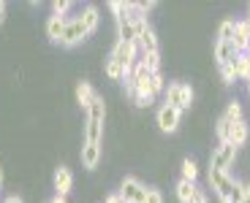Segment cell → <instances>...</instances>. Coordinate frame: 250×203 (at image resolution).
Returning <instances> with one entry per match:
<instances>
[{
  "mask_svg": "<svg viewBox=\"0 0 250 203\" xmlns=\"http://www.w3.org/2000/svg\"><path fill=\"white\" fill-rule=\"evenodd\" d=\"M220 76H223V84H234V79H237L231 65H220Z\"/></svg>",
  "mask_w": 250,
  "mask_h": 203,
  "instance_id": "4316f807",
  "label": "cell"
},
{
  "mask_svg": "<svg viewBox=\"0 0 250 203\" xmlns=\"http://www.w3.org/2000/svg\"><path fill=\"white\" fill-rule=\"evenodd\" d=\"M144 203H163V195L158 190H147V201Z\"/></svg>",
  "mask_w": 250,
  "mask_h": 203,
  "instance_id": "f546056e",
  "label": "cell"
},
{
  "mask_svg": "<svg viewBox=\"0 0 250 203\" xmlns=\"http://www.w3.org/2000/svg\"><path fill=\"white\" fill-rule=\"evenodd\" d=\"M248 90H250V79H248Z\"/></svg>",
  "mask_w": 250,
  "mask_h": 203,
  "instance_id": "ab89813d",
  "label": "cell"
},
{
  "mask_svg": "<svg viewBox=\"0 0 250 203\" xmlns=\"http://www.w3.org/2000/svg\"><path fill=\"white\" fill-rule=\"evenodd\" d=\"M237 57H239V52L234 49L231 41H218L215 43V60H218V65H231Z\"/></svg>",
  "mask_w": 250,
  "mask_h": 203,
  "instance_id": "30bf717a",
  "label": "cell"
},
{
  "mask_svg": "<svg viewBox=\"0 0 250 203\" xmlns=\"http://www.w3.org/2000/svg\"><path fill=\"white\" fill-rule=\"evenodd\" d=\"M0 185H3V171H0Z\"/></svg>",
  "mask_w": 250,
  "mask_h": 203,
  "instance_id": "74e56055",
  "label": "cell"
},
{
  "mask_svg": "<svg viewBox=\"0 0 250 203\" xmlns=\"http://www.w3.org/2000/svg\"><path fill=\"white\" fill-rule=\"evenodd\" d=\"M52 8H55V17H65V11L71 8V3H68V0H55Z\"/></svg>",
  "mask_w": 250,
  "mask_h": 203,
  "instance_id": "83f0119b",
  "label": "cell"
},
{
  "mask_svg": "<svg viewBox=\"0 0 250 203\" xmlns=\"http://www.w3.org/2000/svg\"><path fill=\"white\" fill-rule=\"evenodd\" d=\"M215 133H218L220 144H229V133H231V122L226 117H220L218 122H215Z\"/></svg>",
  "mask_w": 250,
  "mask_h": 203,
  "instance_id": "cb8c5ba5",
  "label": "cell"
},
{
  "mask_svg": "<svg viewBox=\"0 0 250 203\" xmlns=\"http://www.w3.org/2000/svg\"><path fill=\"white\" fill-rule=\"evenodd\" d=\"M231 43H234V49H237L239 55L248 49V43H250V25L248 22H237V30H234Z\"/></svg>",
  "mask_w": 250,
  "mask_h": 203,
  "instance_id": "5bb4252c",
  "label": "cell"
},
{
  "mask_svg": "<svg viewBox=\"0 0 250 203\" xmlns=\"http://www.w3.org/2000/svg\"><path fill=\"white\" fill-rule=\"evenodd\" d=\"M245 141H248V125H245V119H239V122H231L229 144H234V147H242Z\"/></svg>",
  "mask_w": 250,
  "mask_h": 203,
  "instance_id": "ac0fdd59",
  "label": "cell"
},
{
  "mask_svg": "<svg viewBox=\"0 0 250 203\" xmlns=\"http://www.w3.org/2000/svg\"><path fill=\"white\" fill-rule=\"evenodd\" d=\"M98 160H101V144H87L84 141V147H82V166L95 168Z\"/></svg>",
  "mask_w": 250,
  "mask_h": 203,
  "instance_id": "9a60e30c",
  "label": "cell"
},
{
  "mask_svg": "<svg viewBox=\"0 0 250 203\" xmlns=\"http://www.w3.org/2000/svg\"><path fill=\"white\" fill-rule=\"evenodd\" d=\"M196 176H199L196 163L190 160V157H185V160H182V179H185V182H196Z\"/></svg>",
  "mask_w": 250,
  "mask_h": 203,
  "instance_id": "d4e9b609",
  "label": "cell"
},
{
  "mask_svg": "<svg viewBox=\"0 0 250 203\" xmlns=\"http://www.w3.org/2000/svg\"><path fill=\"white\" fill-rule=\"evenodd\" d=\"M223 117L229 119V122H239V119H242V106H239L237 100H231V103H229V109H226Z\"/></svg>",
  "mask_w": 250,
  "mask_h": 203,
  "instance_id": "484cf974",
  "label": "cell"
},
{
  "mask_svg": "<svg viewBox=\"0 0 250 203\" xmlns=\"http://www.w3.org/2000/svg\"><path fill=\"white\" fill-rule=\"evenodd\" d=\"M79 17H82V22H84V30H87V36L98 30L101 17H98V8H95V6H84V11H82Z\"/></svg>",
  "mask_w": 250,
  "mask_h": 203,
  "instance_id": "e0dca14e",
  "label": "cell"
},
{
  "mask_svg": "<svg viewBox=\"0 0 250 203\" xmlns=\"http://www.w3.org/2000/svg\"><path fill=\"white\" fill-rule=\"evenodd\" d=\"M65 22H68L65 17H55V14H52V17L46 19V36H49V41L60 43L62 33H65Z\"/></svg>",
  "mask_w": 250,
  "mask_h": 203,
  "instance_id": "4fadbf2b",
  "label": "cell"
},
{
  "mask_svg": "<svg viewBox=\"0 0 250 203\" xmlns=\"http://www.w3.org/2000/svg\"><path fill=\"white\" fill-rule=\"evenodd\" d=\"M87 38V30H84V22H82V17H74L65 22V33H62L60 43L62 46H76V43H82Z\"/></svg>",
  "mask_w": 250,
  "mask_h": 203,
  "instance_id": "52a82bcc",
  "label": "cell"
},
{
  "mask_svg": "<svg viewBox=\"0 0 250 203\" xmlns=\"http://www.w3.org/2000/svg\"><path fill=\"white\" fill-rule=\"evenodd\" d=\"M220 203H231V201H220Z\"/></svg>",
  "mask_w": 250,
  "mask_h": 203,
  "instance_id": "f35d334b",
  "label": "cell"
},
{
  "mask_svg": "<svg viewBox=\"0 0 250 203\" xmlns=\"http://www.w3.org/2000/svg\"><path fill=\"white\" fill-rule=\"evenodd\" d=\"M242 55H248V57H250V43H248V49H245V52H242Z\"/></svg>",
  "mask_w": 250,
  "mask_h": 203,
  "instance_id": "8d00e7d4",
  "label": "cell"
},
{
  "mask_svg": "<svg viewBox=\"0 0 250 203\" xmlns=\"http://www.w3.org/2000/svg\"><path fill=\"white\" fill-rule=\"evenodd\" d=\"M120 195H123L128 203H144V201H147V187H144L142 182H139V179L128 176V179H123Z\"/></svg>",
  "mask_w": 250,
  "mask_h": 203,
  "instance_id": "ba28073f",
  "label": "cell"
},
{
  "mask_svg": "<svg viewBox=\"0 0 250 203\" xmlns=\"http://www.w3.org/2000/svg\"><path fill=\"white\" fill-rule=\"evenodd\" d=\"M109 8L114 11V19H123V17H128V14L133 11L128 0H112V3H109Z\"/></svg>",
  "mask_w": 250,
  "mask_h": 203,
  "instance_id": "603a6c76",
  "label": "cell"
},
{
  "mask_svg": "<svg viewBox=\"0 0 250 203\" xmlns=\"http://www.w3.org/2000/svg\"><path fill=\"white\" fill-rule=\"evenodd\" d=\"M190 203H207V195H204V192H196V195H193V201H190Z\"/></svg>",
  "mask_w": 250,
  "mask_h": 203,
  "instance_id": "1f68e13d",
  "label": "cell"
},
{
  "mask_svg": "<svg viewBox=\"0 0 250 203\" xmlns=\"http://www.w3.org/2000/svg\"><path fill=\"white\" fill-rule=\"evenodd\" d=\"M190 103H193V90H190V84L174 81V84L166 87V106H174V109L185 111V109H190Z\"/></svg>",
  "mask_w": 250,
  "mask_h": 203,
  "instance_id": "277c9868",
  "label": "cell"
},
{
  "mask_svg": "<svg viewBox=\"0 0 250 203\" xmlns=\"http://www.w3.org/2000/svg\"><path fill=\"white\" fill-rule=\"evenodd\" d=\"M196 192H199V190H196L193 182H185V179L177 182V201H180V203H190Z\"/></svg>",
  "mask_w": 250,
  "mask_h": 203,
  "instance_id": "d6986e66",
  "label": "cell"
},
{
  "mask_svg": "<svg viewBox=\"0 0 250 203\" xmlns=\"http://www.w3.org/2000/svg\"><path fill=\"white\" fill-rule=\"evenodd\" d=\"M106 203H128V201H125V198L117 192V195H109V198H106Z\"/></svg>",
  "mask_w": 250,
  "mask_h": 203,
  "instance_id": "4dcf8cb0",
  "label": "cell"
},
{
  "mask_svg": "<svg viewBox=\"0 0 250 203\" xmlns=\"http://www.w3.org/2000/svg\"><path fill=\"white\" fill-rule=\"evenodd\" d=\"M93 98H95V92H93V87H90V81H79V84H76V103L87 111L90 103H93Z\"/></svg>",
  "mask_w": 250,
  "mask_h": 203,
  "instance_id": "2e32d148",
  "label": "cell"
},
{
  "mask_svg": "<svg viewBox=\"0 0 250 203\" xmlns=\"http://www.w3.org/2000/svg\"><path fill=\"white\" fill-rule=\"evenodd\" d=\"M6 203H22V198H17V195H11V198H6Z\"/></svg>",
  "mask_w": 250,
  "mask_h": 203,
  "instance_id": "e575fe53",
  "label": "cell"
},
{
  "mask_svg": "<svg viewBox=\"0 0 250 203\" xmlns=\"http://www.w3.org/2000/svg\"><path fill=\"white\" fill-rule=\"evenodd\" d=\"M49 203H65V198H62V195H55V198H52Z\"/></svg>",
  "mask_w": 250,
  "mask_h": 203,
  "instance_id": "d590c367",
  "label": "cell"
},
{
  "mask_svg": "<svg viewBox=\"0 0 250 203\" xmlns=\"http://www.w3.org/2000/svg\"><path fill=\"white\" fill-rule=\"evenodd\" d=\"M136 52H139V46H136V43H131V41H117V43H114V49H112V57L117 62H123V68H125V79H131V74H133Z\"/></svg>",
  "mask_w": 250,
  "mask_h": 203,
  "instance_id": "5b68a950",
  "label": "cell"
},
{
  "mask_svg": "<svg viewBox=\"0 0 250 203\" xmlns=\"http://www.w3.org/2000/svg\"><path fill=\"white\" fill-rule=\"evenodd\" d=\"M239 203H250V185H245V195H242V201Z\"/></svg>",
  "mask_w": 250,
  "mask_h": 203,
  "instance_id": "d6a6232c",
  "label": "cell"
},
{
  "mask_svg": "<svg viewBox=\"0 0 250 203\" xmlns=\"http://www.w3.org/2000/svg\"><path fill=\"white\" fill-rule=\"evenodd\" d=\"M125 81H131L133 90H136V98H133L136 106H150L152 100H155V92H152V71L144 65L142 60H136L131 79H125Z\"/></svg>",
  "mask_w": 250,
  "mask_h": 203,
  "instance_id": "6da1fadb",
  "label": "cell"
},
{
  "mask_svg": "<svg viewBox=\"0 0 250 203\" xmlns=\"http://www.w3.org/2000/svg\"><path fill=\"white\" fill-rule=\"evenodd\" d=\"M104 71H106L109 79H125V68H123V62H117L112 55L106 57V65H104Z\"/></svg>",
  "mask_w": 250,
  "mask_h": 203,
  "instance_id": "44dd1931",
  "label": "cell"
},
{
  "mask_svg": "<svg viewBox=\"0 0 250 203\" xmlns=\"http://www.w3.org/2000/svg\"><path fill=\"white\" fill-rule=\"evenodd\" d=\"M234 30H237V22H234V19H223L220 27H218V41H231Z\"/></svg>",
  "mask_w": 250,
  "mask_h": 203,
  "instance_id": "7402d4cb",
  "label": "cell"
},
{
  "mask_svg": "<svg viewBox=\"0 0 250 203\" xmlns=\"http://www.w3.org/2000/svg\"><path fill=\"white\" fill-rule=\"evenodd\" d=\"M161 90H166V81H163V76H161V71L158 74H152V92H161Z\"/></svg>",
  "mask_w": 250,
  "mask_h": 203,
  "instance_id": "f1b7e54d",
  "label": "cell"
},
{
  "mask_svg": "<svg viewBox=\"0 0 250 203\" xmlns=\"http://www.w3.org/2000/svg\"><path fill=\"white\" fill-rule=\"evenodd\" d=\"M180 117H182L180 109L163 103L161 109H158V128H161L163 133H174V130L180 128Z\"/></svg>",
  "mask_w": 250,
  "mask_h": 203,
  "instance_id": "9c48e42d",
  "label": "cell"
},
{
  "mask_svg": "<svg viewBox=\"0 0 250 203\" xmlns=\"http://www.w3.org/2000/svg\"><path fill=\"white\" fill-rule=\"evenodd\" d=\"M3 19H6V3L0 0V25H3Z\"/></svg>",
  "mask_w": 250,
  "mask_h": 203,
  "instance_id": "836d02e7",
  "label": "cell"
},
{
  "mask_svg": "<svg viewBox=\"0 0 250 203\" xmlns=\"http://www.w3.org/2000/svg\"><path fill=\"white\" fill-rule=\"evenodd\" d=\"M117 36H120V41H131V43H136V27H133V11L128 14V17L117 19Z\"/></svg>",
  "mask_w": 250,
  "mask_h": 203,
  "instance_id": "7c38bea8",
  "label": "cell"
},
{
  "mask_svg": "<svg viewBox=\"0 0 250 203\" xmlns=\"http://www.w3.org/2000/svg\"><path fill=\"white\" fill-rule=\"evenodd\" d=\"M71 185H74V176H71V171L65 166H60L57 168V173H55V190H57V195H68L71 192Z\"/></svg>",
  "mask_w": 250,
  "mask_h": 203,
  "instance_id": "8fae6325",
  "label": "cell"
},
{
  "mask_svg": "<svg viewBox=\"0 0 250 203\" xmlns=\"http://www.w3.org/2000/svg\"><path fill=\"white\" fill-rule=\"evenodd\" d=\"M209 187H212L215 192L220 195V201H231V203H239L245 195V185H239V182H234L231 173L226 171H212L209 168Z\"/></svg>",
  "mask_w": 250,
  "mask_h": 203,
  "instance_id": "7a4b0ae2",
  "label": "cell"
},
{
  "mask_svg": "<svg viewBox=\"0 0 250 203\" xmlns=\"http://www.w3.org/2000/svg\"><path fill=\"white\" fill-rule=\"evenodd\" d=\"M231 68H234V74H237V79H245V81L250 79V57L248 55H239L231 62Z\"/></svg>",
  "mask_w": 250,
  "mask_h": 203,
  "instance_id": "ffe728a7",
  "label": "cell"
},
{
  "mask_svg": "<svg viewBox=\"0 0 250 203\" xmlns=\"http://www.w3.org/2000/svg\"><path fill=\"white\" fill-rule=\"evenodd\" d=\"M104 114H106L104 98L95 95L93 103H90V109H87V128H84V141H87V144H101V133H104Z\"/></svg>",
  "mask_w": 250,
  "mask_h": 203,
  "instance_id": "3957f363",
  "label": "cell"
},
{
  "mask_svg": "<svg viewBox=\"0 0 250 203\" xmlns=\"http://www.w3.org/2000/svg\"><path fill=\"white\" fill-rule=\"evenodd\" d=\"M234 154H237V147H234V144H220L212 152V157H209V168H212V171L229 173V168L234 166Z\"/></svg>",
  "mask_w": 250,
  "mask_h": 203,
  "instance_id": "8992f818",
  "label": "cell"
}]
</instances>
